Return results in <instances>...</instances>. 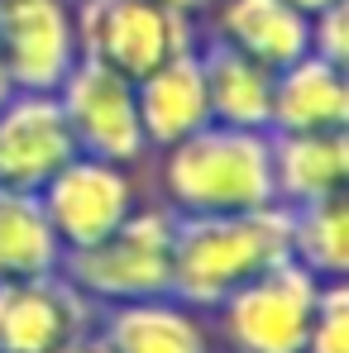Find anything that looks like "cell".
I'll return each instance as SVG.
<instances>
[{"mask_svg":"<svg viewBox=\"0 0 349 353\" xmlns=\"http://www.w3.org/2000/svg\"><path fill=\"white\" fill-rule=\"evenodd\" d=\"M173 234L177 215L158 201L144 196L134 215L111 230L101 243L62 253V277L86 296L96 310L120 301H144V296L173 292Z\"/></svg>","mask_w":349,"mask_h":353,"instance_id":"3957f363","label":"cell"},{"mask_svg":"<svg viewBox=\"0 0 349 353\" xmlns=\"http://www.w3.org/2000/svg\"><path fill=\"white\" fill-rule=\"evenodd\" d=\"M72 14L82 58L106 62L129 81L201 43V19L158 0H72Z\"/></svg>","mask_w":349,"mask_h":353,"instance_id":"5b68a950","label":"cell"},{"mask_svg":"<svg viewBox=\"0 0 349 353\" xmlns=\"http://www.w3.org/2000/svg\"><path fill=\"white\" fill-rule=\"evenodd\" d=\"M206 19V34L273 72L311 53V14H301L292 0H216Z\"/></svg>","mask_w":349,"mask_h":353,"instance_id":"4fadbf2b","label":"cell"},{"mask_svg":"<svg viewBox=\"0 0 349 353\" xmlns=\"http://www.w3.org/2000/svg\"><path fill=\"white\" fill-rule=\"evenodd\" d=\"M96 305L62 272L0 282V353H53L96 330Z\"/></svg>","mask_w":349,"mask_h":353,"instance_id":"9c48e42d","label":"cell"},{"mask_svg":"<svg viewBox=\"0 0 349 353\" xmlns=\"http://www.w3.org/2000/svg\"><path fill=\"white\" fill-rule=\"evenodd\" d=\"M158 158V201L173 215H239L278 201L273 191V134L201 124Z\"/></svg>","mask_w":349,"mask_h":353,"instance_id":"6da1fadb","label":"cell"},{"mask_svg":"<svg viewBox=\"0 0 349 353\" xmlns=\"http://www.w3.org/2000/svg\"><path fill=\"white\" fill-rule=\"evenodd\" d=\"M15 96V81H10V67H5V58H0V105Z\"/></svg>","mask_w":349,"mask_h":353,"instance_id":"603a6c76","label":"cell"},{"mask_svg":"<svg viewBox=\"0 0 349 353\" xmlns=\"http://www.w3.org/2000/svg\"><path fill=\"white\" fill-rule=\"evenodd\" d=\"M96 334L111 353H216V330L206 310L177 301L173 292L101 305Z\"/></svg>","mask_w":349,"mask_h":353,"instance_id":"8fae6325","label":"cell"},{"mask_svg":"<svg viewBox=\"0 0 349 353\" xmlns=\"http://www.w3.org/2000/svg\"><path fill=\"white\" fill-rule=\"evenodd\" d=\"M0 58L15 91H58L82 58L72 0H0Z\"/></svg>","mask_w":349,"mask_h":353,"instance_id":"ba28073f","label":"cell"},{"mask_svg":"<svg viewBox=\"0 0 349 353\" xmlns=\"http://www.w3.org/2000/svg\"><path fill=\"white\" fill-rule=\"evenodd\" d=\"M349 181V129L326 134H273V191L278 205H311Z\"/></svg>","mask_w":349,"mask_h":353,"instance_id":"2e32d148","label":"cell"},{"mask_svg":"<svg viewBox=\"0 0 349 353\" xmlns=\"http://www.w3.org/2000/svg\"><path fill=\"white\" fill-rule=\"evenodd\" d=\"M158 5H168L177 14H191V19H206V10H211L216 0H158Z\"/></svg>","mask_w":349,"mask_h":353,"instance_id":"7402d4cb","label":"cell"},{"mask_svg":"<svg viewBox=\"0 0 349 353\" xmlns=\"http://www.w3.org/2000/svg\"><path fill=\"white\" fill-rule=\"evenodd\" d=\"M326 129H349V72L306 53L273 72L268 134H326Z\"/></svg>","mask_w":349,"mask_h":353,"instance_id":"5bb4252c","label":"cell"},{"mask_svg":"<svg viewBox=\"0 0 349 353\" xmlns=\"http://www.w3.org/2000/svg\"><path fill=\"white\" fill-rule=\"evenodd\" d=\"M67 158H77V139L67 129L58 91H15L0 105V186L44 191V181Z\"/></svg>","mask_w":349,"mask_h":353,"instance_id":"30bf717a","label":"cell"},{"mask_svg":"<svg viewBox=\"0 0 349 353\" xmlns=\"http://www.w3.org/2000/svg\"><path fill=\"white\" fill-rule=\"evenodd\" d=\"M201 72H206V101H211V119L230 124V129H263L273 119V67L244 58L239 48L220 43L216 34L201 29Z\"/></svg>","mask_w":349,"mask_h":353,"instance_id":"9a60e30c","label":"cell"},{"mask_svg":"<svg viewBox=\"0 0 349 353\" xmlns=\"http://www.w3.org/2000/svg\"><path fill=\"white\" fill-rule=\"evenodd\" d=\"M283 258H292V210L278 201L239 215H177L173 296L216 310L239 282Z\"/></svg>","mask_w":349,"mask_h":353,"instance_id":"7a4b0ae2","label":"cell"},{"mask_svg":"<svg viewBox=\"0 0 349 353\" xmlns=\"http://www.w3.org/2000/svg\"><path fill=\"white\" fill-rule=\"evenodd\" d=\"M58 105L77 139V153L111 158L124 168H144L153 158L139 124V105H134V81L124 72L96 58H77V67L58 86Z\"/></svg>","mask_w":349,"mask_h":353,"instance_id":"52a82bcc","label":"cell"},{"mask_svg":"<svg viewBox=\"0 0 349 353\" xmlns=\"http://www.w3.org/2000/svg\"><path fill=\"white\" fill-rule=\"evenodd\" d=\"M134 105H139V124L149 139V153H163L182 143L187 134H196L201 124H211V101H206V72H201V53H177V58L158 62L153 72L134 77Z\"/></svg>","mask_w":349,"mask_h":353,"instance_id":"7c38bea8","label":"cell"},{"mask_svg":"<svg viewBox=\"0 0 349 353\" xmlns=\"http://www.w3.org/2000/svg\"><path fill=\"white\" fill-rule=\"evenodd\" d=\"M292 258L316 272L321 282H335L349 272V205L345 191L296 205L292 210Z\"/></svg>","mask_w":349,"mask_h":353,"instance_id":"ac0fdd59","label":"cell"},{"mask_svg":"<svg viewBox=\"0 0 349 353\" xmlns=\"http://www.w3.org/2000/svg\"><path fill=\"white\" fill-rule=\"evenodd\" d=\"M292 5H296L301 14H321V10H326V5H335V0H292Z\"/></svg>","mask_w":349,"mask_h":353,"instance_id":"cb8c5ba5","label":"cell"},{"mask_svg":"<svg viewBox=\"0 0 349 353\" xmlns=\"http://www.w3.org/2000/svg\"><path fill=\"white\" fill-rule=\"evenodd\" d=\"M306 353H349V282H321L311 330H306Z\"/></svg>","mask_w":349,"mask_h":353,"instance_id":"d6986e66","label":"cell"},{"mask_svg":"<svg viewBox=\"0 0 349 353\" xmlns=\"http://www.w3.org/2000/svg\"><path fill=\"white\" fill-rule=\"evenodd\" d=\"M321 296V277L296 258H283L249 282H239L211 315L216 334L230 353H306L311 310Z\"/></svg>","mask_w":349,"mask_h":353,"instance_id":"277c9868","label":"cell"},{"mask_svg":"<svg viewBox=\"0 0 349 353\" xmlns=\"http://www.w3.org/2000/svg\"><path fill=\"white\" fill-rule=\"evenodd\" d=\"M39 201H44V215L58 234L62 253H77V248L101 243L134 215V205L144 201V181H139V168L77 153L44 181Z\"/></svg>","mask_w":349,"mask_h":353,"instance_id":"8992f818","label":"cell"},{"mask_svg":"<svg viewBox=\"0 0 349 353\" xmlns=\"http://www.w3.org/2000/svg\"><path fill=\"white\" fill-rule=\"evenodd\" d=\"M62 268V243L44 215L39 191L0 186V282L48 277Z\"/></svg>","mask_w":349,"mask_h":353,"instance_id":"e0dca14e","label":"cell"},{"mask_svg":"<svg viewBox=\"0 0 349 353\" xmlns=\"http://www.w3.org/2000/svg\"><path fill=\"white\" fill-rule=\"evenodd\" d=\"M311 53L349 67V0H335L321 14H311Z\"/></svg>","mask_w":349,"mask_h":353,"instance_id":"ffe728a7","label":"cell"},{"mask_svg":"<svg viewBox=\"0 0 349 353\" xmlns=\"http://www.w3.org/2000/svg\"><path fill=\"white\" fill-rule=\"evenodd\" d=\"M53 353H111V349L101 344V334H96V330H86V334L67 339V344H62V349H53Z\"/></svg>","mask_w":349,"mask_h":353,"instance_id":"44dd1931","label":"cell"}]
</instances>
